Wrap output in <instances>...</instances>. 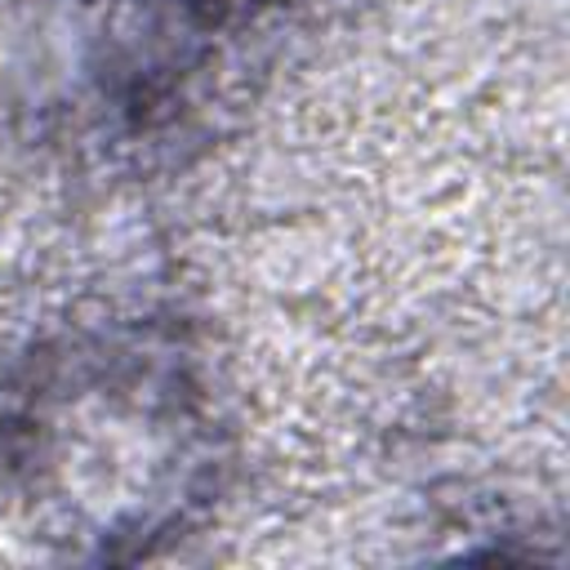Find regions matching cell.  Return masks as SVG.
Wrapping results in <instances>:
<instances>
[{
    "label": "cell",
    "mask_w": 570,
    "mask_h": 570,
    "mask_svg": "<svg viewBox=\"0 0 570 570\" xmlns=\"http://www.w3.org/2000/svg\"><path fill=\"white\" fill-rule=\"evenodd\" d=\"M303 0H31L36 116L111 156L196 138L267 71Z\"/></svg>",
    "instance_id": "2"
},
{
    "label": "cell",
    "mask_w": 570,
    "mask_h": 570,
    "mask_svg": "<svg viewBox=\"0 0 570 570\" xmlns=\"http://www.w3.org/2000/svg\"><path fill=\"white\" fill-rule=\"evenodd\" d=\"M227 476L232 423L178 316L76 321L0 374V485L62 557L147 561L218 508Z\"/></svg>",
    "instance_id": "1"
}]
</instances>
